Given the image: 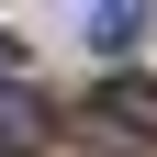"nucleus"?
Listing matches in <instances>:
<instances>
[{
    "instance_id": "nucleus-1",
    "label": "nucleus",
    "mask_w": 157,
    "mask_h": 157,
    "mask_svg": "<svg viewBox=\"0 0 157 157\" xmlns=\"http://www.w3.org/2000/svg\"><path fill=\"white\" fill-rule=\"evenodd\" d=\"M90 124H101L112 146H157V78H101Z\"/></svg>"
},
{
    "instance_id": "nucleus-4",
    "label": "nucleus",
    "mask_w": 157,
    "mask_h": 157,
    "mask_svg": "<svg viewBox=\"0 0 157 157\" xmlns=\"http://www.w3.org/2000/svg\"><path fill=\"white\" fill-rule=\"evenodd\" d=\"M0 78H11V34H0Z\"/></svg>"
},
{
    "instance_id": "nucleus-3",
    "label": "nucleus",
    "mask_w": 157,
    "mask_h": 157,
    "mask_svg": "<svg viewBox=\"0 0 157 157\" xmlns=\"http://www.w3.org/2000/svg\"><path fill=\"white\" fill-rule=\"evenodd\" d=\"M78 34H90V45H101V56H124L135 34H146V11H124V0H101V11H90V23H78Z\"/></svg>"
},
{
    "instance_id": "nucleus-2",
    "label": "nucleus",
    "mask_w": 157,
    "mask_h": 157,
    "mask_svg": "<svg viewBox=\"0 0 157 157\" xmlns=\"http://www.w3.org/2000/svg\"><path fill=\"white\" fill-rule=\"evenodd\" d=\"M45 101H34V90H23V78H0V157H34V146H45Z\"/></svg>"
}]
</instances>
